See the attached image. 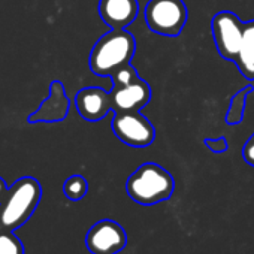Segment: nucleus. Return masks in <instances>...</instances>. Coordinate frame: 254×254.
I'll list each match as a JSON object with an SVG mask.
<instances>
[{
	"instance_id": "6",
	"label": "nucleus",
	"mask_w": 254,
	"mask_h": 254,
	"mask_svg": "<svg viewBox=\"0 0 254 254\" xmlns=\"http://www.w3.org/2000/svg\"><path fill=\"white\" fill-rule=\"evenodd\" d=\"M211 29L218 54L235 63L241 50L244 23L233 12L221 11L214 15Z\"/></svg>"
},
{
	"instance_id": "13",
	"label": "nucleus",
	"mask_w": 254,
	"mask_h": 254,
	"mask_svg": "<svg viewBox=\"0 0 254 254\" xmlns=\"http://www.w3.org/2000/svg\"><path fill=\"white\" fill-rule=\"evenodd\" d=\"M254 91L253 85H247L244 88H241L239 91L235 93V96L230 100V106L226 112V124L235 126L239 124L244 118V112H245V105H247V97Z\"/></svg>"
},
{
	"instance_id": "14",
	"label": "nucleus",
	"mask_w": 254,
	"mask_h": 254,
	"mask_svg": "<svg viewBox=\"0 0 254 254\" xmlns=\"http://www.w3.org/2000/svg\"><path fill=\"white\" fill-rule=\"evenodd\" d=\"M88 191V183L82 175H72L63 184V193L69 200H81Z\"/></svg>"
},
{
	"instance_id": "12",
	"label": "nucleus",
	"mask_w": 254,
	"mask_h": 254,
	"mask_svg": "<svg viewBox=\"0 0 254 254\" xmlns=\"http://www.w3.org/2000/svg\"><path fill=\"white\" fill-rule=\"evenodd\" d=\"M235 64L244 78L250 81L254 79V20L244 23L241 50Z\"/></svg>"
},
{
	"instance_id": "8",
	"label": "nucleus",
	"mask_w": 254,
	"mask_h": 254,
	"mask_svg": "<svg viewBox=\"0 0 254 254\" xmlns=\"http://www.w3.org/2000/svg\"><path fill=\"white\" fill-rule=\"evenodd\" d=\"M109 96L114 112L141 111L151 100V87L147 81L138 79L129 85L112 87Z\"/></svg>"
},
{
	"instance_id": "9",
	"label": "nucleus",
	"mask_w": 254,
	"mask_h": 254,
	"mask_svg": "<svg viewBox=\"0 0 254 254\" xmlns=\"http://www.w3.org/2000/svg\"><path fill=\"white\" fill-rule=\"evenodd\" d=\"M69 97L66 96L64 87L60 81L51 82L50 96L41 103V106L29 117V123H57L67 117Z\"/></svg>"
},
{
	"instance_id": "5",
	"label": "nucleus",
	"mask_w": 254,
	"mask_h": 254,
	"mask_svg": "<svg viewBox=\"0 0 254 254\" xmlns=\"http://www.w3.org/2000/svg\"><path fill=\"white\" fill-rule=\"evenodd\" d=\"M112 130L121 142L133 148H147L156 138L154 126L139 111L115 112Z\"/></svg>"
},
{
	"instance_id": "4",
	"label": "nucleus",
	"mask_w": 254,
	"mask_h": 254,
	"mask_svg": "<svg viewBox=\"0 0 254 254\" xmlns=\"http://www.w3.org/2000/svg\"><path fill=\"white\" fill-rule=\"evenodd\" d=\"M145 21L151 32L162 36H178L187 23V8L183 0H150Z\"/></svg>"
},
{
	"instance_id": "10",
	"label": "nucleus",
	"mask_w": 254,
	"mask_h": 254,
	"mask_svg": "<svg viewBox=\"0 0 254 254\" xmlns=\"http://www.w3.org/2000/svg\"><path fill=\"white\" fill-rule=\"evenodd\" d=\"M75 105L79 115L91 123H96L106 117L111 108L109 91L99 87H85L78 91L75 97Z\"/></svg>"
},
{
	"instance_id": "7",
	"label": "nucleus",
	"mask_w": 254,
	"mask_h": 254,
	"mask_svg": "<svg viewBox=\"0 0 254 254\" xmlns=\"http://www.w3.org/2000/svg\"><path fill=\"white\" fill-rule=\"evenodd\" d=\"M85 244L91 254H117L126 247L127 235L114 220H100L88 230Z\"/></svg>"
},
{
	"instance_id": "18",
	"label": "nucleus",
	"mask_w": 254,
	"mask_h": 254,
	"mask_svg": "<svg viewBox=\"0 0 254 254\" xmlns=\"http://www.w3.org/2000/svg\"><path fill=\"white\" fill-rule=\"evenodd\" d=\"M242 157L250 166H254V133L247 139L242 148Z\"/></svg>"
},
{
	"instance_id": "19",
	"label": "nucleus",
	"mask_w": 254,
	"mask_h": 254,
	"mask_svg": "<svg viewBox=\"0 0 254 254\" xmlns=\"http://www.w3.org/2000/svg\"><path fill=\"white\" fill-rule=\"evenodd\" d=\"M6 190H8V187H6V183L3 181V178H0V200L3 199V196H5Z\"/></svg>"
},
{
	"instance_id": "15",
	"label": "nucleus",
	"mask_w": 254,
	"mask_h": 254,
	"mask_svg": "<svg viewBox=\"0 0 254 254\" xmlns=\"http://www.w3.org/2000/svg\"><path fill=\"white\" fill-rule=\"evenodd\" d=\"M0 254H24V245L12 230L0 232Z\"/></svg>"
},
{
	"instance_id": "16",
	"label": "nucleus",
	"mask_w": 254,
	"mask_h": 254,
	"mask_svg": "<svg viewBox=\"0 0 254 254\" xmlns=\"http://www.w3.org/2000/svg\"><path fill=\"white\" fill-rule=\"evenodd\" d=\"M111 79H112V87H123V85H129L132 82H136L141 78L138 75V70L132 64H127V66L118 69L115 73H112Z\"/></svg>"
},
{
	"instance_id": "17",
	"label": "nucleus",
	"mask_w": 254,
	"mask_h": 254,
	"mask_svg": "<svg viewBox=\"0 0 254 254\" xmlns=\"http://www.w3.org/2000/svg\"><path fill=\"white\" fill-rule=\"evenodd\" d=\"M205 142V145L212 151V153H224L227 148H229V144H227V139L226 138H217V139H205L203 141Z\"/></svg>"
},
{
	"instance_id": "11",
	"label": "nucleus",
	"mask_w": 254,
	"mask_h": 254,
	"mask_svg": "<svg viewBox=\"0 0 254 254\" xmlns=\"http://www.w3.org/2000/svg\"><path fill=\"white\" fill-rule=\"evenodd\" d=\"M99 14L111 29H126L136 20L139 3L138 0H100Z\"/></svg>"
},
{
	"instance_id": "3",
	"label": "nucleus",
	"mask_w": 254,
	"mask_h": 254,
	"mask_svg": "<svg viewBox=\"0 0 254 254\" xmlns=\"http://www.w3.org/2000/svg\"><path fill=\"white\" fill-rule=\"evenodd\" d=\"M174 189V177L165 168L153 162L141 165L126 183L127 194L144 206L168 200L172 196Z\"/></svg>"
},
{
	"instance_id": "2",
	"label": "nucleus",
	"mask_w": 254,
	"mask_h": 254,
	"mask_svg": "<svg viewBox=\"0 0 254 254\" xmlns=\"http://www.w3.org/2000/svg\"><path fill=\"white\" fill-rule=\"evenodd\" d=\"M42 187L36 178L23 177L17 180L0 200V227L15 230L23 226L41 202Z\"/></svg>"
},
{
	"instance_id": "1",
	"label": "nucleus",
	"mask_w": 254,
	"mask_h": 254,
	"mask_svg": "<svg viewBox=\"0 0 254 254\" xmlns=\"http://www.w3.org/2000/svg\"><path fill=\"white\" fill-rule=\"evenodd\" d=\"M136 51L135 36L126 29H112L93 47L90 69L97 76H112L118 69L130 64Z\"/></svg>"
}]
</instances>
